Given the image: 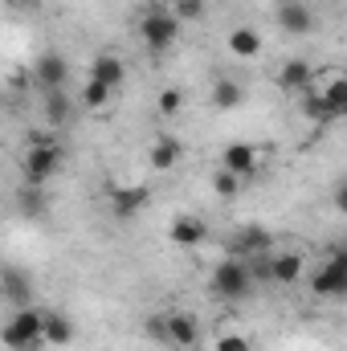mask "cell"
Here are the masks:
<instances>
[{
	"mask_svg": "<svg viewBox=\"0 0 347 351\" xmlns=\"http://www.w3.org/2000/svg\"><path fill=\"white\" fill-rule=\"evenodd\" d=\"M4 348L8 351H37L45 343V311L37 306H16L4 323Z\"/></svg>",
	"mask_w": 347,
	"mask_h": 351,
	"instance_id": "obj_1",
	"label": "cell"
},
{
	"mask_svg": "<svg viewBox=\"0 0 347 351\" xmlns=\"http://www.w3.org/2000/svg\"><path fill=\"white\" fill-rule=\"evenodd\" d=\"M176 37H180V16H176L172 8H143V16H139V41L147 45V53H168L176 45Z\"/></svg>",
	"mask_w": 347,
	"mask_h": 351,
	"instance_id": "obj_2",
	"label": "cell"
},
{
	"mask_svg": "<svg viewBox=\"0 0 347 351\" xmlns=\"http://www.w3.org/2000/svg\"><path fill=\"white\" fill-rule=\"evenodd\" d=\"M254 265L241 262V258H225V262L213 269V294L217 298H225V302H241V298H250V290H254Z\"/></svg>",
	"mask_w": 347,
	"mask_h": 351,
	"instance_id": "obj_3",
	"label": "cell"
},
{
	"mask_svg": "<svg viewBox=\"0 0 347 351\" xmlns=\"http://www.w3.org/2000/svg\"><path fill=\"white\" fill-rule=\"evenodd\" d=\"M66 164V147L62 143H45V147H29L25 152V184H45V180H53L58 168Z\"/></svg>",
	"mask_w": 347,
	"mask_h": 351,
	"instance_id": "obj_4",
	"label": "cell"
},
{
	"mask_svg": "<svg viewBox=\"0 0 347 351\" xmlns=\"http://www.w3.org/2000/svg\"><path fill=\"white\" fill-rule=\"evenodd\" d=\"M311 290L319 298H347V254H335L311 274Z\"/></svg>",
	"mask_w": 347,
	"mask_h": 351,
	"instance_id": "obj_5",
	"label": "cell"
},
{
	"mask_svg": "<svg viewBox=\"0 0 347 351\" xmlns=\"http://www.w3.org/2000/svg\"><path fill=\"white\" fill-rule=\"evenodd\" d=\"M147 204H152V188H147V184H115V188H110V208H115L119 221L139 217Z\"/></svg>",
	"mask_w": 347,
	"mask_h": 351,
	"instance_id": "obj_6",
	"label": "cell"
},
{
	"mask_svg": "<svg viewBox=\"0 0 347 351\" xmlns=\"http://www.w3.org/2000/svg\"><path fill=\"white\" fill-rule=\"evenodd\" d=\"M33 82L45 90V94H49V90H66V82H70V62H66L62 53H53V49L41 53L37 66H33Z\"/></svg>",
	"mask_w": 347,
	"mask_h": 351,
	"instance_id": "obj_7",
	"label": "cell"
},
{
	"mask_svg": "<svg viewBox=\"0 0 347 351\" xmlns=\"http://www.w3.org/2000/svg\"><path fill=\"white\" fill-rule=\"evenodd\" d=\"M168 241H172L176 250H200L208 241V225L196 213H180L172 221V229H168Z\"/></svg>",
	"mask_w": 347,
	"mask_h": 351,
	"instance_id": "obj_8",
	"label": "cell"
},
{
	"mask_svg": "<svg viewBox=\"0 0 347 351\" xmlns=\"http://www.w3.org/2000/svg\"><path fill=\"white\" fill-rule=\"evenodd\" d=\"M278 29L290 33V37H307L315 29V12L307 0H282L278 4Z\"/></svg>",
	"mask_w": 347,
	"mask_h": 351,
	"instance_id": "obj_9",
	"label": "cell"
},
{
	"mask_svg": "<svg viewBox=\"0 0 347 351\" xmlns=\"http://www.w3.org/2000/svg\"><path fill=\"white\" fill-rule=\"evenodd\" d=\"M221 168H229L233 176L250 180V176L258 172V147H254V143H246V139L225 143V152H221Z\"/></svg>",
	"mask_w": 347,
	"mask_h": 351,
	"instance_id": "obj_10",
	"label": "cell"
},
{
	"mask_svg": "<svg viewBox=\"0 0 347 351\" xmlns=\"http://www.w3.org/2000/svg\"><path fill=\"white\" fill-rule=\"evenodd\" d=\"M168 348H176V351L200 348V323H196V315H184V311L168 315Z\"/></svg>",
	"mask_w": 347,
	"mask_h": 351,
	"instance_id": "obj_11",
	"label": "cell"
},
{
	"mask_svg": "<svg viewBox=\"0 0 347 351\" xmlns=\"http://www.w3.org/2000/svg\"><path fill=\"white\" fill-rule=\"evenodd\" d=\"M90 78L102 82V86H110V90H119L127 82V66H123L119 53H98V58L90 62Z\"/></svg>",
	"mask_w": 347,
	"mask_h": 351,
	"instance_id": "obj_12",
	"label": "cell"
},
{
	"mask_svg": "<svg viewBox=\"0 0 347 351\" xmlns=\"http://www.w3.org/2000/svg\"><path fill=\"white\" fill-rule=\"evenodd\" d=\"M180 160H184V143H180L176 135H160V139L152 143V152H147L152 172H172Z\"/></svg>",
	"mask_w": 347,
	"mask_h": 351,
	"instance_id": "obj_13",
	"label": "cell"
},
{
	"mask_svg": "<svg viewBox=\"0 0 347 351\" xmlns=\"http://www.w3.org/2000/svg\"><path fill=\"white\" fill-rule=\"evenodd\" d=\"M229 250H233L237 258H261V254L270 250V233H265L261 225H246V229H237V233H233Z\"/></svg>",
	"mask_w": 347,
	"mask_h": 351,
	"instance_id": "obj_14",
	"label": "cell"
},
{
	"mask_svg": "<svg viewBox=\"0 0 347 351\" xmlns=\"http://www.w3.org/2000/svg\"><path fill=\"white\" fill-rule=\"evenodd\" d=\"M311 78H315L311 62H302V58H286V62H282V70H278V90H286V94L307 90V86H311Z\"/></svg>",
	"mask_w": 347,
	"mask_h": 351,
	"instance_id": "obj_15",
	"label": "cell"
},
{
	"mask_svg": "<svg viewBox=\"0 0 347 351\" xmlns=\"http://www.w3.org/2000/svg\"><path fill=\"white\" fill-rule=\"evenodd\" d=\"M208 102H213V110H237L246 102V86L237 78H213Z\"/></svg>",
	"mask_w": 347,
	"mask_h": 351,
	"instance_id": "obj_16",
	"label": "cell"
},
{
	"mask_svg": "<svg viewBox=\"0 0 347 351\" xmlns=\"http://www.w3.org/2000/svg\"><path fill=\"white\" fill-rule=\"evenodd\" d=\"M0 282H4V298H8L12 306H33V282H29V274H25V269L8 265Z\"/></svg>",
	"mask_w": 347,
	"mask_h": 351,
	"instance_id": "obj_17",
	"label": "cell"
},
{
	"mask_svg": "<svg viewBox=\"0 0 347 351\" xmlns=\"http://www.w3.org/2000/svg\"><path fill=\"white\" fill-rule=\"evenodd\" d=\"M225 45H229V53L233 58H258L261 53V33L258 29H250V25H237V29H229V37H225Z\"/></svg>",
	"mask_w": 347,
	"mask_h": 351,
	"instance_id": "obj_18",
	"label": "cell"
},
{
	"mask_svg": "<svg viewBox=\"0 0 347 351\" xmlns=\"http://www.w3.org/2000/svg\"><path fill=\"white\" fill-rule=\"evenodd\" d=\"M45 343L70 348V343H74V319L62 315V311H45Z\"/></svg>",
	"mask_w": 347,
	"mask_h": 351,
	"instance_id": "obj_19",
	"label": "cell"
},
{
	"mask_svg": "<svg viewBox=\"0 0 347 351\" xmlns=\"http://www.w3.org/2000/svg\"><path fill=\"white\" fill-rule=\"evenodd\" d=\"M298 278H302V258H298L294 250L270 258V282H278V286H294Z\"/></svg>",
	"mask_w": 347,
	"mask_h": 351,
	"instance_id": "obj_20",
	"label": "cell"
},
{
	"mask_svg": "<svg viewBox=\"0 0 347 351\" xmlns=\"http://www.w3.org/2000/svg\"><path fill=\"white\" fill-rule=\"evenodd\" d=\"M70 119H74L70 94H66V90H49V94H45V123H49V127H66Z\"/></svg>",
	"mask_w": 347,
	"mask_h": 351,
	"instance_id": "obj_21",
	"label": "cell"
},
{
	"mask_svg": "<svg viewBox=\"0 0 347 351\" xmlns=\"http://www.w3.org/2000/svg\"><path fill=\"white\" fill-rule=\"evenodd\" d=\"M302 110H307V119H315V123H335V119H339L335 106H331L323 94H311V98L302 102Z\"/></svg>",
	"mask_w": 347,
	"mask_h": 351,
	"instance_id": "obj_22",
	"label": "cell"
},
{
	"mask_svg": "<svg viewBox=\"0 0 347 351\" xmlns=\"http://www.w3.org/2000/svg\"><path fill=\"white\" fill-rule=\"evenodd\" d=\"M16 200H21V213H25V217H41V213H45V196H41L37 184H25Z\"/></svg>",
	"mask_w": 347,
	"mask_h": 351,
	"instance_id": "obj_23",
	"label": "cell"
},
{
	"mask_svg": "<svg viewBox=\"0 0 347 351\" xmlns=\"http://www.w3.org/2000/svg\"><path fill=\"white\" fill-rule=\"evenodd\" d=\"M110 94H115L110 86H102V82L86 78V90H82V106H86V110H102V106L110 102Z\"/></svg>",
	"mask_w": 347,
	"mask_h": 351,
	"instance_id": "obj_24",
	"label": "cell"
},
{
	"mask_svg": "<svg viewBox=\"0 0 347 351\" xmlns=\"http://www.w3.org/2000/svg\"><path fill=\"white\" fill-rule=\"evenodd\" d=\"M213 192H217L221 200H233V196L241 192V176H233L229 168H221V172L213 176Z\"/></svg>",
	"mask_w": 347,
	"mask_h": 351,
	"instance_id": "obj_25",
	"label": "cell"
},
{
	"mask_svg": "<svg viewBox=\"0 0 347 351\" xmlns=\"http://www.w3.org/2000/svg\"><path fill=\"white\" fill-rule=\"evenodd\" d=\"M323 98L335 106V114H339V119H347V78H331L327 90H323Z\"/></svg>",
	"mask_w": 347,
	"mask_h": 351,
	"instance_id": "obj_26",
	"label": "cell"
},
{
	"mask_svg": "<svg viewBox=\"0 0 347 351\" xmlns=\"http://www.w3.org/2000/svg\"><path fill=\"white\" fill-rule=\"evenodd\" d=\"M156 110H160V114H180V110H184V94H180L176 86L160 90V98H156Z\"/></svg>",
	"mask_w": 347,
	"mask_h": 351,
	"instance_id": "obj_27",
	"label": "cell"
},
{
	"mask_svg": "<svg viewBox=\"0 0 347 351\" xmlns=\"http://www.w3.org/2000/svg\"><path fill=\"white\" fill-rule=\"evenodd\" d=\"M172 12L180 21H200V16H204V0H176Z\"/></svg>",
	"mask_w": 347,
	"mask_h": 351,
	"instance_id": "obj_28",
	"label": "cell"
},
{
	"mask_svg": "<svg viewBox=\"0 0 347 351\" xmlns=\"http://www.w3.org/2000/svg\"><path fill=\"white\" fill-rule=\"evenodd\" d=\"M213 351H250V339L229 331V335H221V339H217V348H213Z\"/></svg>",
	"mask_w": 347,
	"mask_h": 351,
	"instance_id": "obj_29",
	"label": "cell"
},
{
	"mask_svg": "<svg viewBox=\"0 0 347 351\" xmlns=\"http://www.w3.org/2000/svg\"><path fill=\"white\" fill-rule=\"evenodd\" d=\"M331 204L339 208V217H347V172L335 180V188H331Z\"/></svg>",
	"mask_w": 347,
	"mask_h": 351,
	"instance_id": "obj_30",
	"label": "cell"
},
{
	"mask_svg": "<svg viewBox=\"0 0 347 351\" xmlns=\"http://www.w3.org/2000/svg\"><path fill=\"white\" fill-rule=\"evenodd\" d=\"M147 335H152L156 343H168V319H164V315H156V319H147Z\"/></svg>",
	"mask_w": 347,
	"mask_h": 351,
	"instance_id": "obj_31",
	"label": "cell"
},
{
	"mask_svg": "<svg viewBox=\"0 0 347 351\" xmlns=\"http://www.w3.org/2000/svg\"><path fill=\"white\" fill-rule=\"evenodd\" d=\"M344 78H347V70H344Z\"/></svg>",
	"mask_w": 347,
	"mask_h": 351,
	"instance_id": "obj_32",
	"label": "cell"
}]
</instances>
